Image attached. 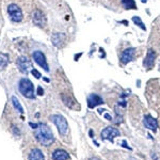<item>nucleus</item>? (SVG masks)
<instances>
[{
	"label": "nucleus",
	"mask_w": 160,
	"mask_h": 160,
	"mask_svg": "<svg viewBox=\"0 0 160 160\" xmlns=\"http://www.w3.org/2000/svg\"><path fill=\"white\" fill-rule=\"evenodd\" d=\"M34 137L42 145H45V146L50 145L53 142V140H55L51 129L46 124H43V123L38 124V126L34 129Z\"/></svg>",
	"instance_id": "nucleus-1"
},
{
	"label": "nucleus",
	"mask_w": 160,
	"mask_h": 160,
	"mask_svg": "<svg viewBox=\"0 0 160 160\" xmlns=\"http://www.w3.org/2000/svg\"><path fill=\"white\" fill-rule=\"evenodd\" d=\"M18 90L19 92L24 95L25 97L30 99L34 98V86L28 78L20 79L18 83Z\"/></svg>",
	"instance_id": "nucleus-2"
},
{
	"label": "nucleus",
	"mask_w": 160,
	"mask_h": 160,
	"mask_svg": "<svg viewBox=\"0 0 160 160\" xmlns=\"http://www.w3.org/2000/svg\"><path fill=\"white\" fill-rule=\"evenodd\" d=\"M51 121L53 122V124L57 126L58 128L59 132L61 135H65L68 130V121L65 120V118L62 117L60 114H53L51 115Z\"/></svg>",
	"instance_id": "nucleus-3"
},
{
	"label": "nucleus",
	"mask_w": 160,
	"mask_h": 160,
	"mask_svg": "<svg viewBox=\"0 0 160 160\" xmlns=\"http://www.w3.org/2000/svg\"><path fill=\"white\" fill-rule=\"evenodd\" d=\"M8 13H9V16L11 20L14 22H19L24 18L22 9L15 3H11L8 7Z\"/></svg>",
	"instance_id": "nucleus-4"
},
{
	"label": "nucleus",
	"mask_w": 160,
	"mask_h": 160,
	"mask_svg": "<svg viewBox=\"0 0 160 160\" xmlns=\"http://www.w3.org/2000/svg\"><path fill=\"white\" fill-rule=\"evenodd\" d=\"M33 60L35 61V63L38 64L41 68H43L45 69V72H49V66H48L47 60H46L45 55L42 52L41 50H35L34 52L32 53Z\"/></svg>",
	"instance_id": "nucleus-5"
},
{
	"label": "nucleus",
	"mask_w": 160,
	"mask_h": 160,
	"mask_svg": "<svg viewBox=\"0 0 160 160\" xmlns=\"http://www.w3.org/2000/svg\"><path fill=\"white\" fill-rule=\"evenodd\" d=\"M16 64H17V66H18L19 71L24 74H28L29 73V69L32 68L31 61L25 56H20L16 60Z\"/></svg>",
	"instance_id": "nucleus-6"
},
{
	"label": "nucleus",
	"mask_w": 160,
	"mask_h": 160,
	"mask_svg": "<svg viewBox=\"0 0 160 160\" xmlns=\"http://www.w3.org/2000/svg\"><path fill=\"white\" fill-rule=\"evenodd\" d=\"M120 135H121L120 130H118L117 128H114V127L105 128V129L102 131V133H100V136H102V138L104 139V140H109L111 142H113V139Z\"/></svg>",
	"instance_id": "nucleus-7"
},
{
	"label": "nucleus",
	"mask_w": 160,
	"mask_h": 160,
	"mask_svg": "<svg viewBox=\"0 0 160 160\" xmlns=\"http://www.w3.org/2000/svg\"><path fill=\"white\" fill-rule=\"evenodd\" d=\"M66 40V35L64 33L56 32L51 35V42H52L53 46H56L57 48H61L64 46Z\"/></svg>",
	"instance_id": "nucleus-8"
},
{
	"label": "nucleus",
	"mask_w": 160,
	"mask_h": 160,
	"mask_svg": "<svg viewBox=\"0 0 160 160\" xmlns=\"http://www.w3.org/2000/svg\"><path fill=\"white\" fill-rule=\"evenodd\" d=\"M32 20L34 22V25L38 26V27H44L46 25V17L44 15V13L40 10H35L32 13Z\"/></svg>",
	"instance_id": "nucleus-9"
},
{
	"label": "nucleus",
	"mask_w": 160,
	"mask_h": 160,
	"mask_svg": "<svg viewBox=\"0 0 160 160\" xmlns=\"http://www.w3.org/2000/svg\"><path fill=\"white\" fill-rule=\"evenodd\" d=\"M135 51L136 49L132 47L126 48L122 52V55H121V62H122L123 64H128L130 61H132L133 56H135Z\"/></svg>",
	"instance_id": "nucleus-10"
},
{
	"label": "nucleus",
	"mask_w": 160,
	"mask_h": 160,
	"mask_svg": "<svg viewBox=\"0 0 160 160\" xmlns=\"http://www.w3.org/2000/svg\"><path fill=\"white\" fill-rule=\"evenodd\" d=\"M104 104V99L97 94H90L88 96V106L89 108H95L99 105Z\"/></svg>",
	"instance_id": "nucleus-11"
},
{
	"label": "nucleus",
	"mask_w": 160,
	"mask_h": 160,
	"mask_svg": "<svg viewBox=\"0 0 160 160\" xmlns=\"http://www.w3.org/2000/svg\"><path fill=\"white\" fill-rule=\"evenodd\" d=\"M155 59H156V52L153 49H148L145 59H144L143 65L148 68H152L155 64Z\"/></svg>",
	"instance_id": "nucleus-12"
},
{
	"label": "nucleus",
	"mask_w": 160,
	"mask_h": 160,
	"mask_svg": "<svg viewBox=\"0 0 160 160\" xmlns=\"http://www.w3.org/2000/svg\"><path fill=\"white\" fill-rule=\"evenodd\" d=\"M143 123L146 128H148V129H151V130H154V131L157 129V127H158L157 121L155 120L153 117H151V115H145V117H144V120H143Z\"/></svg>",
	"instance_id": "nucleus-13"
},
{
	"label": "nucleus",
	"mask_w": 160,
	"mask_h": 160,
	"mask_svg": "<svg viewBox=\"0 0 160 160\" xmlns=\"http://www.w3.org/2000/svg\"><path fill=\"white\" fill-rule=\"evenodd\" d=\"M69 156L68 152L64 149H56L52 153V159L53 160H68Z\"/></svg>",
	"instance_id": "nucleus-14"
},
{
	"label": "nucleus",
	"mask_w": 160,
	"mask_h": 160,
	"mask_svg": "<svg viewBox=\"0 0 160 160\" xmlns=\"http://www.w3.org/2000/svg\"><path fill=\"white\" fill-rule=\"evenodd\" d=\"M29 160H44V155L41 152V149L38 148L32 149L29 155Z\"/></svg>",
	"instance_id": "nucleus-15"
},
{
	"label": "nucleus",
	"mask_w": 160,
	"mask_h": 160,
	"mask_svg": "<svg viewBox=\"0 0 160 160\" xmlns=\"http://www.w3.org/2000/svg\"><path fill=\"white\" fill-rule=\"evenodd\" d=\"M8 63H9V56L7 53L1 52L0 53V68H7Z\"/></svg>",
	"instance_id": "nucleus-16"
},
{
	"label": "nucleus",
	"mask_w": 160,
	"mask_h": 160,
	"mask_svg": "<svg viewBox=\"0 0 160 160\" xmlns=\"http://www.w3.org/2000/svg\"><path fill=\"white\" fill-rule=\"evenodd\" d=\"M12 102H13V106H14V108L16 109L18 112L20 113H24V108H22V106L20 105L19 100L17 99L16 96H12Z\"/></svg>",
	"instance_id": "nucleus-17"
},
{
	"label": "nucleus",
	"mask_w": 160,
	"mask_h": 160,
	"mask_svg": "<svg viewBox=\"0 0 160 160\" xmlns=\"http://www.w3.org/2000/svg\"><path fill=\"white\" fill-rule=\"evenodd\" d=\"M123 6L126 8L127 10L129 9H136V3L135 0H122Z\"/></svg>",
	"instance_id": "nucleus-18"
},
{
	"label": "nucleus",
	"mask_w": 160,
	"mask_h": 160,
	"mask_svg": "<svg viewBox=\"0 0 160 160\" xmlns=\"http://www.w3.org/2000/svg\"><path fill=\"white\" fill-rule=\"evenodd\" d=\"M132 22H135V24H136L137 26H139V27H140L142 30H146L145 25L143 24V22H142L141 18H140L139 16H133V17H132Z\"/></svg>",
	"instance_id": "nucleus-19"
},
{
	"label": "nucleus",
	"mask_w": 160,
	"mask_h": 160,
	"mask_svg": "<svg viewBox=\"0 0 160 160\" xmlns=\"http://www.w3.org/2000/svg\"><path fill=\"white\" fill-rule=\"evenodd\" d=\"M31 74H32L33 76H34V77H35V78H37V79H40L41 77H42V76H41V73H40V72H38V71H37V69H35V68L31 69Z\"/></svg>",
	"instance_id": "nucleus-20"
},
{
	"label": "nucleus",
	"mask_w": 160,
	"mask_h": 160,
	"mask_svg": "<svg viewBox=\"0 0 160 160\" xmlns=\"http://www.w3.org/2000/svg\"><path fill=\"white\" fill-rule=\"evenodd\" d=\"M38 95H40V96H42V95L44 94V90H43V88L42 87H38Z\"/></svg>",
	"instance_id": "nucleus-21"
},
{
	"label": "nucleus",
	"mask_w": 160,
	"mask_h": 160,
	"mask_svg": "<svg viewBox=\"0 0 160 160\" xmlns=\"http://www.w3.org/2000/svg\"><path fill=\"white\" fill-rule=\"evenodd\" d=\"M29 125L31 126V127L33 128V129H35V128H37L38 126V124H33V123H29Z\"/></svg>",
	"instance_id": "nucleus-22"
},
{
	"label": "nucleus",
	"mask_w": 160,
	"mask_h": 160,
	"mask_svg": "<svg viewBox=\"0 0 160 160\" xmlns=\"http://www.w3.org/2000/svg\"><path fill=\"white\" fill-rule=\"evenodd\" d=\"M105 117H106V118H109V121H111V120H112V118H111L109 114H106Z\"/></svg>",
	"instance_id": "nucleus-23"
},
{
	"label": "nucleus",
	"mask_w": 160,
	"mask_h": 160,
	"mask_svg": "<svg viewBox=\"0 0 160 160\" xmlns=\"http://www.w3.org/2000/svg\"><path fill=\"white\" fill-rule=\"evenodd\" d=\"M90 160H99V159H97V158H91Z\"/></svg>",
	"instance_id": "nucleus-24"
},
{
	"label": "nucleus",
	"mask_w": 160,
	"mask_h": 160,
	"mask_svg": "<svg viewBox=\"0 0 160 160\" xmlns=\"http://www.w3.org/2000/svg\"><path fill=\"white\" fill-rule=\"evenodd\" d=\"M141 1H142V2H143V3H144V2H146V1H148V0H141Z\"/></svg>",
	"instance_id": "nucleus-25"
}]
</instances>
